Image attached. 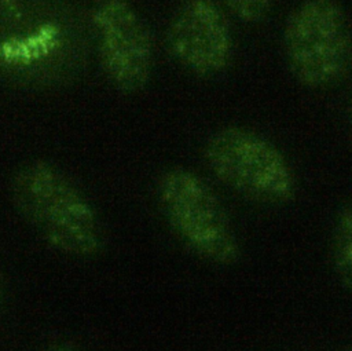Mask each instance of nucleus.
<instances>
[{
    "instance_id": "obj_1",
    "label": "nucleus",
    "mask_w": 352,
    "mask_h": 351,
    "mask_svg": "<svg viewBox=\"0 0 352 351\" xmlns=\"http://www.w3.org/2000/svg\"><path fill=\"white\" fill-rule=\"evenodd\" d=\"M91 36L80 0H0V81L30 91L67 87L87 66Z\"/></svg>"
},
{
    "instance_id": "obj_2",
    "label": "nucleus",
    "mask_w": 352,
    "mask_h": 351,
    "mask_svg": "<svg viewBox=\"0 0 352 351\" xmlns=\"http://www.w3.org/2000/svg\"><path fill=\"white\" fill-rule=\"evenodd\" d=\"M10 195L19 216L52 249L81 259L102 253L106 237L94 204L56 164L37 158L21 165Z\"/></svg>"
},
{
    "instance_id": "obj_3",
    "label": "nucleus",
    "mask_w": 352,
    "mask_h": 351,
    "mask_svg": "<svg viewBox=\"0 0 352 351\" xmlns=\"http://www.w3.org/2000/svg\"><path fill=\"white\" fill-rule=\"evenodd\" d=\"M154 194L166 228L186 252L217 268L241 262V237L220 195L199 172L169 167L157 178Z\"/></svg>"
},
{
    "instance_id": "obj_4",
    "label": "nucleus",
    "mask_w": 352,
    "mask_h": 351,
    "mask_svg": "<svg viewBox=\"0 0 352 351\" xmlns=\"http://www.w3.org/2000/svg\"><path fill=\"white\" fill-rule=\"evenodd\" d=\"M210 175L239 197L263 206L289 205L297 195V175L285 153L261 132L224 125L202 146Z\"/></svg>"
},
{
    "instance_id": "obj_5",
    "label": "nucleus",
    "mask_w": 352,
    "mask_h": 351,
    "mask_svg": "<svg viewBox=\"0 0 352 351\" xmlns=\"http://www.w3.org/2000/svg\"><path fill=\"white\" fill-rule=\"evenodd\" d=\"M282 48L293 78L311 91L337 84L352 63V22L338 0H301L286 17Z\"/></svg>"
},
{
    "instance_id": "obj_6",
    "label": "nucleus",
    "mask_w": 352,
    "mask_h": 351,
    "mask_svg": "<svg viewBox=\"0 0 352 351\" xmlns=\"http://www.w3.org/2000/svg\"><path fill=\"white\" fill-rule=\"evenodd\" d=\"M100 67L114 89L142 92L154 69L153 33L131 0H94L88 11Z\"/></svg>"
},
{
    "instance_id": "obj_7",
    "label": "nucleus",
    "mask_w": 352,
    "mask_h": 351,
    "mask_svg": "<svg viewBox=\"0 0 352 351\" xmlns=\"http://www.w3.org/2000/svg\"><path fill=\"white\" fill-rule=\"evenodd\" d=\"M165 45L183 70L199 78L221 76L235 55L232 26L217 0H180L168 21Z\"/></svg>"
},
{
    "instance_id": "obj_8",
    "label": "nucleus",
    "mask_w": 352,
    "mask_h": 351,
    "mask_svg": "<svg viewBox=\"0 0 352 351\" xmlns=\"http://www.w3.org/2000/svg\"><path fill=\"white\" fill-rule=\"evenodd\" d=\"M329 259L334 278L352 295V200L344 202L333 220Z\"/></svg>"
},
{
    "instance_id": "obj_9",
    "label": "nucleus",
    "mask_w": 352,
    "mask_h": 351,
    "mask_svg": "<svg viewBox=\"0 0 352 351\" xmlns=\"http://www.w3.org/2000/svg\"><path fill=\"white\" fill-rule=\"evenodd\" d=\"M219 3L241 22L249 25L264 22L274 6V0H220Z\"/></svg>"
},
{
    "instance_id": "obj_10",
    "label": "nucleus",
    "mask_w": 352,
    "mask_h": 351,
    "mask_svg": "<svg viewBox=\"0 0 352 351\" xmlns=\"http://www.w3.org/2000/svg\"><path fill=\"white\" fill-rule=\"evenodd\" d=\"M44 351H81V350L72 343L59 341V343H54V344L48 345Z\"/></svg>"
},
{
    "instance_id": "obj_11",
    "label": "nucleus",
    "mask_w": 352,
    "mask_h": 351,
    "mask_svg": "<svg viewBox=\"0 0 352 351\" xmlns=\"http://www.w3.org/2000/svg\"><path fill=\"white\" fill-rule=\"evenodd\" d=\"M341 351H352V337L344 344V347L341 348Z\"/></svg>"
},
{
    "instance_id": "obj_12",
    "label": "nucleus",
    "mask_w": 352,
    "mask_h": 351,
    "mask_svg": "<svg viewBox=\"0 0 352 351\" xmlns=\"http://www.w3.org/2000/svg\"><path fill=\"white\" fill-rule=\"evenodd\" d=\"M1 307H3V285L0 281V314H1Z\"/></svg>"
},
{
    "instance_id": "obj_13",
    "label": "nucleus",
    "mask_w": 352,
    "mask_h": 351,
    "mask_svg": "<svg viewBox=\"0 0 352 351\" xmlns=\"http://www.w3.org/2000/svg\"><path fill=\"white\" fill-rule=\"evenodd\" d=\"M351 118H352V100H351Z\"/></svg>"
}]
</instances>
